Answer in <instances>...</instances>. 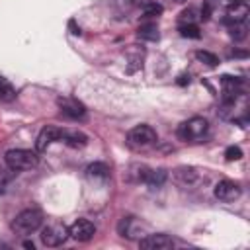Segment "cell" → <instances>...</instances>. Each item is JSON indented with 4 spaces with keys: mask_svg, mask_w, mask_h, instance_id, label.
Masks as SVG:
<instances>
[{
    "mask_svg": "<svg viewBox=\"0 0 250 250\" xmlns=\"http://www.w3.org/2000/svg\"><path fill=\"white\" fill-rule=\"evenodd\" d=\"M229 33L234 41H242L246 37V23H229Z\"/></svg>",
    "mask_w": 250,
    "mask_h": 250,
    "instance_id": "20",
    "label": "cell"
},
{
    "mask_svg": "<svg viewBox=\"0 0 250 250\" xmlns=\"http://www.w3.org/2000/svg\"><path fill=\"white\" fill-rule=\"evenodd\" d=\"M137 219L135 217H123L121 221H119V225H117V230H119V234L121 236H127V238H137L139 234H137Z\"/></svg>",
    "mask_w": 250,
    "mask_h": 250,
    "instance_id": "15",
    "label": "cell"
},
{
    "mask_svg": "<svg viewBox=\"0 0 250 250\" xmlns=\"http://www.w3.org/2000/svg\"><path fill=\"white\" fill-rule=\"evenodd\" d=\"M217 4H219L217 0H203V8H201V16H199V18L207 21V20L211 18V14H213V10L217 8Z\"/></svg>",
    "mask_w": 250,
    "mask_h": 250,
    "instance_id": "24",
    "label": "cell"
},
{
    "mask_svg": "<svg viewBox=\"0 0 250 250\" xmlns=\"http://www.w3.org/2000/svg\"><path fill=\"white\" fill-rule=\"evenodd\" d=\"M139 246L143 250H168L174 246V240L168 234H146L143 238H139Z\"/></svg>",
    "mask_w": 250,
    "mask_h": 250,
    "instance_id": "9",
    "label": "cell"
},
{
    "mask_svg": "<svg viewBox=\"0 0 250 250\" xmlns=\"http://www.w3.org/2000/svg\"><path fill=\"white\" fill-rule=\"evenodd\" d=\"M96 234V227L92 221L88 219H76L70 227H68V236H72L78 242H88L92 236Z\"/></svg>",
    "mask_w": 250,
    "mask_h": 250,
    "instance_id": "6",
    "label": "cell"
},
{
    "mask_svg": "<svg viewBox=\"0 0 250 250\" xmlns=\"http://www.w3.org/2000/svg\"><path fill=\"white\" fill-rule=\"evenodd\" d=\"M195 59L201 61V62H205V64H209V66H217L219 64V59L213 53H209V51H197L195 53Z\"/></svg>",
    "mask_w": 250,
    "mask_h": 250,
    "instance_id": "23",
    "label": "cell"
},
{
    "mask_svg": "<svg viewBox=\"0 0 250 250\" xmlns=\"http://www.w3.org/2000/svg\"><path fill=\"white\" fill-rule=\"evenodd\" d=\"M143 14L146 18H154V16H160L162 14V6L158 2H152V0H146L143 4Z\"/></svg>",
    "mask_w": 250,
    "mask_h": 250,
    "instance_id": "21",
    "label": "cell"
},
{
    "mask_svg": "<svg viewBox=\"0 0 250 250\" xmlns=\"http://www.w3.org/2000/svg\"><path fill=\"white\" fill-rule=\"evenodd\" d=\"M137 35L145 41H158L160 33H158V25L156 23H141L137 29Z\"/></svg>",
    "mask_w": 250,
    "mask_h": 250,
    "instance_id": "16",
    "label": "cell"
},
{
    "mask_svg": "<svg viewBox=\"0 0 250 250\" xmlns=\"http://www.w3.org/2000/svg\"><path fill=\"white\" fill-rule=\"evenodd\" d=\"M168 178V172L164 168H148L143 182L148 186V188H160Z\"/></svg>",
    "mask_w": 250,
    "mask_h": 250,
    "instance_id": "13",
    "label": "cell"
},
{
    "mask_svg": "<svg viewBox=\"0 0 250 250\" xmlns=\"http://www.w3.org/2000/svg\"><path fill=\"white\" fill-rule=\"evenodd\" d=\"M57 104L61 107V113L66 115L68 119H84L86 117V107L76 98H59Z\"/></svg>",
    "mask_w": 250,
    "mask_h": 250,
    "instance_id": "7",
    "label": "cell"
},
{
    "mask_svg": "<svg viewBox=\"0 0 250 250\" xmlns=\"http://www.w3.org/2000/svg\"><path fill=\"white\" fill-rule=\"evenodd\" d=\"M61 141H64L68 146H72V148H82V146H86L88 145V137L84 135V133H80V131H62V139Z\"/></svg>",
    "mask_w": 250,
    "mask_h": 250,
    "instance_id": "14",
    "label": "cell"
},
{
    "mask_svg": "<svg viewBox=\"0 0 250 250\" xmlns=\"http://www.w3.org/2000/svg\"><path fill=\"white\" fill-rule=\"evenodd\" d=\"M156 141H158L156 131H154L150 125H145V123L133 127V129L127 133V145H129L131 148H137V150L146 148V146H152Z\"/></svg>",
    "mask_w": 250,
    "mask_h": 250,
    "instance_id": "3",
    "label": "cell"
},
{
    "mask_svg": "<svg viewBox=\"0 0 250 250\" xmlns=\"http://www.w3.org/2000/svg\"><path fill=\"white\" fill-rule=\"evenodd\" d=\"M225 158H227L229 162H232V160H240V158H242V150H240V146H229V148L225 150Z\"/></svg>",
    "mask_w": 250,
    "mask_h": 250,
    "instance_id": "25",
    "label": "cell"
},
{
    "mask_svg": "<svg viewBox=\"0 0 250 250\" xmlns=\"http://www.w3.org/2000/svg\"><path fill=\"white\" fill-rule=\"evenodd\" d=\"M62 131H64V129H61V127H53V125L43 127L41 133H39V137H37V141H35V148H37V152H45L49 145H53L55 141H61V139H62Z\"/></svg>",
    "mask_w": 250,
    "mask_h": 250,
    "instance_id": "10",
    "label": "cell"
},
{
    "mask_svg": "<svg viewBox=\"0 0 250 250\" xmlns=\"http://www.w3.org/2000/svg\"><path fill=\"white\" fill-rule=\"evenodd\" d=\"M197 20H199V16H197L195 8H188V10H184V12L180 14V18H178L180 25H186V23H197Z\"/></svg>",
    "mask_w": 250,
    "mask_h": 250,
    "instance_id": "22",
    "label": "cell"
},
{
    "mask_svg": "<svg viewBox=\"0 0 250 250\" xmlns=\"http://www.w3.org/2000/svg\"><path fill=\"white\" fill-rule=\"evenodd\" d=\"M248 16V4L246 2H230L227 8V16H225V23H242L246 21Z\"/></svg>",
    "mask_w": 250,
    "mask_h": 250,
    "instance_id": "11",
    "label": "cell"
},
{
    "mask_svg": "<svg viewBox=\"0 0 250 250\" xmlns=\"http://www.w3.org/2000/svg\"><path fill=\"white\" fill-rule=\"evenodd\" d=\"M12 230L16 234H21V236H29L33 234L35 230H39L43 227V211L41 209H35V207H29V209H23L20 211L14 221H12Z\"/></svg>",
    "mask_w": 250,
    "mask_h": 250,
    "instance_id": "1",
    "label": "cell"
},
{
    "mask_svg": "<svg viewBox=\"0 0 250 250\" xmlns=\"http://www.w3.org/2000/svg\"><path fill=\"white\" fill-rule=\"evenodd\" d=\"M41 242L49 248L61 246L66 238H68V227H64L62 223H49L47 227L41 229Z\"/></svg>",
    "mask_w": 250,
    "mask_h": 250,
    "instance_id": "5",
    "label": "cell"
},
{
    "mask_svg": "<svg viewBox=\"0 0 250 250\" xmlns=\"http://www.w3.org/2000/svg\"><path fill=\"white\" fill-rule=\"evenodd\" d=\"M23 246H25V248H31V250H33V242H29V240H25V242H23Z\"/></svg>",
    "mask_w": 250,
    "mask_h": 250,
    "instance_id": "28",
    "label": "cell"
},
{
    "mask_svg": "<svg viewBox=\"0 0 250 250\" xmlns=\"http://www.w3.org/2000/svg\"><path fill=\"white\" fill-rule=\"evenodd\" d=\"M230 2H246V4H248V0H229V4H230Z\"/></svg>",
    "mask_w": 250,
    "mask_h": 250,
    "instance_id": "29",
    "label": "cell"
},
{
    "mask_svg": "<svg viewBox=\"0 0 250 250\" xmlns=\"http://www.w3.org/2000/svg\"><path fill=\"white\" fill-rule=\"evenodd\" d=\"M178 29H180V35L182 37H189V39H199L201 37L197 23H186V25H180Z\"/></svg>",
    "mask_w": 250,
    "mask_h": 250,
    "instance_id": "19",
    "label": "cell"
},
{
    "mask_svg": "<svg viewBox=\"0 0 250 250\" xmlns=\"http://www.w3.org/2000/svg\"><path fill=\"white\" fill-rule=\"evenodd\" d=\"M240 193H242L240 186L236 182H232V180H221L215 186V197L219 201H227V203L229 201H234V199L240 197Z\"/></svg>",
    "mask_w": 250,
    "mask_h": 250,
    "instance_id": "8",
    "label": "cell"
},
{
    "mask_svg": "<svg viewBox=\"0 0 250 250\" xmlns=\"http://www.w3.org/2000/svg\"><path fill=\"white\" fill-rule=\"evenodd\" d=\"M4 162L10 170L14 172H20V170H31L37 166L39 158H37V152L33 150H27V148H12L4 154Z\"/></svg>",
    "mask_w": 250,
    "mask_h": 250,
    "instance_id": "2",
    "label": "cell"
},
{
    "mask_svg": "<svg viewBox=\"0 0 250 250\" xmlns=\"http://www.w3.org/2000/svg\"><path fill=\"white\" fill-rule=\"evenodd\" d=\"M14 100H16V88L8 78L0 76V102H14Z\"/></svg>",
    "mask_w": 250,
    "mask_h": 250,
    "instance_id": "18",
    "label": "cell"
},
{
    "mask_svg": "<svg viewBox=\"0 0 250 250\" xmlns=\"http://www.w3.org/2000/svg\"><path fill=\"white\" fill-rule=\"evenodd\" d=\"M86 176L92 178V180H105L109 176V168L104 162H94L86 168Z\"/></svg>",
    "mask_w": 250,
    "mask_h": 250,
    "instance_id": "17",
    "label": "cell"
},
{
    "mask_svg": "<svg viewBox=\"0 0 250 250\" xmlns=\"http://www.w3.org/2000/svg\"><path fill=\"white\" fill-rule=\"evenodd\" d=\"M207 129H209L207 119H203V117H191V119L180 123L178 137L182 141H199V139H203L207 135Z\"/></svg>",
    "mask_w": 250,
    "mask_h": 250,
    "instance_id": "4",
    "label": "cell"
},
{
    "mask_svg": "<svg viewBox=\"0 0 250 250\" xmlns=\"http://www.w3.org/2000/svg\"><path fill=\"white\" fill-rule=\"evenodd\" d=\"M176 2H186V0H176Z\"/></svg>",
    "mask_w": 250,
    "mask_h": 250,
    "instance_id": "30",
    "label": "cell"
},
{
    "mask_svg": "<svg viewBox=\"0 0 250 250\" xmlns=\"http://www.w3.org/2000/svg\"><path fill=\"white\" fill-rule=\"evenodd\" d=\"M186 82H189V76L182 74V76H180V80H178V84H186Z\"/></svg>",
    "mask_w": 250,
    "mask_h": 250,
    "instance_id": "27",
    "label": "cell"
},
{
    "mask_svg": "<svg viewBox=\"0 0 250 250\" xmlns=\"http://www.w3.org/2000/svg\"><path fill=\"white\" fill-rule=\"evenodd\" d=\"M174 176H176L178 184H180V186H186V188H188V186H193V184L199 180L197 170H195V168H188V166H180V168H176Z\"/></svg>",
    "mask_w": 250,
    "mask_h": 250,
    "instance_id": "12",
    "label": "cell"
},
{
    "mask_svg": "<svg viewBox=\"0 0 250 250\" xmlns=\"http://www.w3.org/2000/svg\"><path fill=\"white\" fill-rule=\"evenodd\" d=\"M10 180H12V174H6V172H0V193H4V191H6V188H8V184H10Z\"/></svg>",
    "mask_w": 250,
    "mask_h": 250,
    "instance_id": "26",
    "label": "cell"
}]
</instances>
